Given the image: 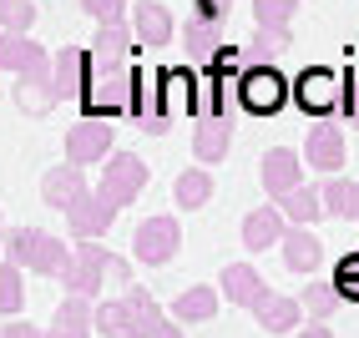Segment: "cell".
<instances>
[{"label": "cell", "mask_w": 359, "mask_h": 338, "mask_svg": "<svg viewBox=\"0 0 359 338\" xmlns=\"http://www.w3.org/2000/svg\"><path fill=\"white\" fill-rule=\"evenodd\" d=\"M223 45V20L218 15H187V26H182V51H187V61L193 66H203L212 51Z\"/></svg>", "instance_id": "obj_20"}, {"label": "cell", "mask_w": 359, "mask_h": 338, "mask_svg": "<svg viewBox=\"0 0 359 338\" xmlns=\"http://www.w3.org/2000/svg\"><path fill=\"white\" fill-rule=\"evenodd\" d=\"M91 328L102 338H182V323L167 318L157 308V298L147 288H137V283H127V293L116 303L91 308Z\"/></svg>", "instance_id": "obj_1"}, {"label": "cell", "mask_w": 359, "mask_h": 338, "mask_svg": "<svg viewBox=\"0 0 359 338\" xmlns=\"http://www.w3.org/2000/svg\"><path fill=\"white\" fill-rule=\"evenodd\" d=\"M263 293H269V283H263V273H253L248 262H228V268H223V298L228 303L253 308Z\"/></svg>", "instance_id": "obj_22"}, {"label": "cell", "mask_w": 359, "mask_h": 338, "mask_svg": "<svg viewBox=\"0 0 359 338\" xmlns=\"http://www.w3.org/2000/svg\"><path fill=\"white\" fill-rule=\"evenodd\" d=\"M111 147H116V132H111V122H102V116H86V122H76L66 132V162H76V167L107 162Z\"/></svg>", "instance_id": "obj_9"}, {"label": "cell", "mask_w": 359, "mask_h": 338, "mask_svg": "<svg viewBox=\"0 0 359 338\" xmlns=\"http://www.w3.org/2000/svg\"><path fill=\"white\" fill-rule=\"evenodd\" d=\"M253 318H258V328H269V333H294L299 323H304V308H299V298H283V293H263L253 308Z\"/></svg>", "instance_id": "obj_19"}, {"label": "cell", "mask_w": 359, "mask_h": 338, "mask_svg": "<svg viewBox=\"0 0 359 338\" xmlns=\"http://www.w3.org/2000/svg\"><path fill=\"white\" fill-rule=\"evenodd\" d=\"M212 313H218V288H187V293H177V303H172V318L177 323H208Z\"/></svg>", "instance_id": "obj_26"}, {"label": "cell", "mask_w": 359, "mask_h": 338, "mask_svg": "<svg viewBox=\"0 0 359 338\" xmlns=\"http://www.w3.org/2000/svg\"><path fill=\"white\" fill-rule=\"evenodd\" d=\"M6 253L11 262H20V273H41V278H61L71 268V248L56 232H36V227L6 232Z\"/></svg>", "instance_id": "obj_4"}, {"label": "cell", "mask_w": 359, "mask_h": 338, "mask_svg": "<svg viewBox=\"0 0 359 338\" xmlns=\"http://www.w3.org/2000/svg\"><path fill=\"white\" fill-rule=\"evenodd\" d=\"M319 202H324V217H359V182H349V177H334L329 172V182L319 187Z\"/></svg>", "instance_id": "obj_25"}, {"label": "cell", "mask_w": 359, "mask_h": 338, "mask_svg": "<svg viewBox=\"0 0 359 338\" xmlns=\"http://www.w3.org/2000/svg\"><path fill=\"white\" fill-rule=\"evenodd\" d=\"M233 147V111H203L193 122V157L203 167H218Z\"/></svg>", "instance_id": "obj_10"}, {"label": "cell", "mask_w": 359, "mask_h": 338, "mask_svg": "<svg viewBox=\"0 0 359 338\" xmlns=\"http://www.w3.org/2000/svg\"><path fill=\"white\" fill-rule=\"evenodd\" d=\"M258 177H263V192H269V197L278 202L289 187L304 182V162H299V152H289V147H273V152H263Z\"/></svg>", "instance_id": "obj_18"}, {"label": "cell", "mask_w": 359, "mask_h": 338, "mask_svg": "<svg viewBox=\"0 0 359 338\" xmlns=\"http://www.w3.org/2000/svg\"><path fill=\"white\" fill-rule=\"evenodd\" d=\"M142 86V71H132L127 61H91V76L81 91V111L111 122L116 111H132V96Z\"/></svg>", "instance_id": "obj_2"}, {"label": "cell", "mask_w": 359, "mask_h": 338, "mask_svg": "<svg viewBox=\"0 0 359 338\" xmlns=\"http://www.w3.org/2000/svg\"><path fill=\"white\" fill-rule=\"evenodd\" d=\"M26 308V283H20V262H0V313L15 318V313Z\"/></svg>", "instance_id": "obj_31"}, {"label": "cell", "mask_w": 359, "mask_h": 338, "mask_svg": "<svg viewBox=\"0 0 359 338\" xmlns=\"http://www.w3.org/2000/svg\"><path fill=\"white\" fill-rule=\"evenodd\" d=\"M238 106L253 111V116H278L283 101H289V81H283V71H273V61L263 66H238Z\"/></svg>", "instance_id": "obj_5"}, {"label": "cell", "mask_w": 359, "mask_h": 338, "mask_svg": "<svg viewBox=\"0 0 359 338\" xmlns=\"http://www.w3.org/2000/svg\"><path fill=\"white\" fill-rule=\"evenodd\" d=\"M0 71H15V81H26V76H51V56H46L31 36L0 31Z\"/></svg>", "instance_id": "obj_11"}, {"label": "cell", "mask_w": 359, "mask_h": 338, "mask_svg": "<svg viewBox=\"0 0 359 338\" xmlns=\"http://www.w3.org/2000/svg\"><path fill=\"white\" fill-rule=\"evenodd\" d=\"M299 338H334V333H329L324 318H314V323H299Z\"/></svg>", "instance_id": "obj_39"}, {"label": "cell", "mask_w": 359, "mask_h": 338, "mask_svg": "<svg viewBox=\"0 0 359 338\" xmlns=\"http://www.w3.org/2000/svg\"><path fill=\"white\" fill-rule=\"evenodd\" d=\"M15 106L26 116H51L61 106V96H56L51 76H26V81H15Z\"/></svg>", "instance_id": "obj_24"}, {"label": "cell", "mask_w": 359, "mask_h": 338, "mask_svg": "<svg viewBox=\"0 0 359 338\" xmlns=\"http://www.w3.org/2000/svg\"><path fill=\"white\" fill-rule=\"evenodd\" d=\"M172 197H177V207L182 212H193V207H203L208 197H212V172L198 162V167H187V172L172 182Z\"/></svg>", "instance_id": "obj_27"}, {"label": "cell", "mask_w": 359, "mask_h": 338, "mask_svg": "<svg viewBox=\"0 0 359 338\" xmlns=\"http://www.w3.org/2000/svg\"><path fill=\"white\" fill-rule=\"evenodd\" d=\"M283 45H289V36H273V31H258L248 45H243V66H263V61H273Z\"/></svg>", "instance_id": "obj_34"}, {"label": "cell", "mask_w": 359, "mask_h": 338, "mask_svg": "<svg viewBox=\"0 0 359 338\" xmlns=\"http://www.w3.org/2000/svg\"><path fill=\"white\" fill-rule=\"evenodd\" d=\"M283 227H289V217L278 212V202H273V207H253V212L243 217V248H248V253H263V248H278V237H283Z\"/></svg>", "instance_id": "obj_21"}, {"label": "cell", "mask_w": 359, "mask_h": 338, "mask_svg": "<svg viewBox=\"0 0 359 338\" xmlns=\"http://www.w3.org/2000/svg\"><path fill=\"white\" fill-rule=\"evenodd\" d=\"M278 248H283V262H289V273H319V262H324V243H319V232H309V223H294V227H283L278 237Z\"/></svg>", "instance_id": "obj_15"}, {"label": "cell", "mask_w": 359, "mask_h": 338, "mask_svg": "<svg viewBox=\"0 0 359 338\" xmlns=\"http://www.w3.org/2000/svg\"><path fill=\"white\" fill-rule=\"evenodd\" d=\"M116 212H122V207H111V202L102 197V192L91 187L86 197H81L76 207L66 212V223H71V237H76V243H91V237H107V232H111V223H116Z\"/></svg>", "instance_id": "obj_12"}, {"label": "cell", "mask_w": 359, "mask_h": 338, "mask_svg": "<svg viewBox=\"0 0 359 338\" xmlns=\"http://www.w3.org/2000/svg\"><path fill=\"white\" fill-rule=\"evenodd\" d=\"M289 96L309 116H334V111H339V76H334L329 66H309L304 76L289 86Z\"/></svg>", "instance_id": "obj_8"}, {"label": "cell", "mask_w": 359, "mask_h": 338, "mask_svg": "<svg viewBox=\"0 0 359 338\" xmlns=\"http://www.w3.org/2000/svg\"><path fill=\"white\" fill-rule=\"evenodd\" d=\"M278 212L283 217H289V223H319V217H324V202H319V187H289V192H283V197H278Z\"/></svg>", "instance_id": "obj_28"}, {"label": "cell", "mask_w": 359, "mask_h": 338, "mask_svg": "<svg viewBox=\"0 0 359 338\" xmlns=\"http://www.w3.org/2000/svg\"><path fill=\"white\" fill-rule=\"evenodd\" d=\"M177 248H182V227H177V217H167V212L147 217V223L132 232V253H137V262H147V268L172 262Z\"/></svg>", "instance_id": "obj_6"}, {"label": "cell", "mask_w": 359, "mask_h": 338, "mask_svg": "<svg viewBox=\"0 0 359 338\" xmlns=\"http://www.w3.org/2000/svg\"><path fill=\"white\" fill-rule=\"evenodd\" d=\"M127 51H132V26H127V20H107V26H97L91 61H127Z\"/></svg>", "instance_id": "obj_29"}, {"label": "cell", "mask_w": 359, "mask_h": 338, "mask_svg": "<svg viewBox=\"0 0 359 338\" xmlns=\"http://www.w3.org/2000/svg\"><path fill=\"white\" fill-rule=\"evenodd\" d=\"M147 162H142V157H132V152H111L107 162H102V197L111 202V207H127L132 197H137V192L142 187H147Z\"/></svg>", "instance_id": "obj_7"}, {"label": "cell", "mask_w": 359, "mask_h": 338, "mask_svg": "<svg viewBox=\"0 0 359 338\" xmlns=\"http://www.w3.org/2000/svg\"><path fill=\"white\" fill-rule=\"evenodd\" d=\"M81 10L91 15V20H97V26H107V20H122V0H81Z\"/></svg>", "instance_id": "obj_36"}, {"label": "cell", "mask_w": 359, "mask_h": 338, "mask_svg": "<svg viewBox=\"0 0 359 338\" xmlns=\"http://www.w3.org/2000/svg\"><path fill=\"white\" fill-rule=\"evenodd\" d=\"M329 283H334V293H339L344 303H359V253H344Z\"/></svg>", "instance_id": "obj_33"}, {"label": "cell", "mask_w": 359, "mask_h": 338, "mask_svg": "<svg viewBox=\"0 0 359 338\" xmlns=\"http://www.w3.org/2000/svg\"><path fill=\"white\" fill-rule=\"evenodd\" d=\"M36 26V6L31 0H0V31H20L26 36Z\"/></svg>", "instance_id": "obj_35"}, {"label": "cell", "mask_w": 359, "mask_h": 338, "mask_svg": "<svg viewBox=\"0 0 359 338\" xmlns=\"http://www.w3.org/2000/svg\"><path fill=\"white\" fill-rule=\"evenodd\" d=\"M86 76H91V51H81V45H61V56L51 61V86H56V96H61V101H81Z\"/></svg>", "instance_id": "obj_14"}, {"label": "cell", "mask_w": 359, "mask_h": 338, "mask_svg": "<svg viewBox=\"0 0 359 338\" xmlns=\"http://www.w3.org/2000/svg\"><path fill=\"white\" fill-rule=\"evenodd\" d=\"M102 278L132 283V262L107 253L97 237H91V243H81L76 253H71V268L61 273V283H66V293H76V298H97L102 293Z\"/></svg>", "instance_id": "obj_3"}, {"label": "cell", "mask_w": 359, "mask_h": 338, "mask_svg": "<svg viewBox=\"0 0 359 338\" xmlns=\"http://www.w3.org/2000/svg\"><path fill=\"white\" fill-rule=\"evenodd\" d=\"M299 10V0H253V15H258V31H273V36H289V20Z\"/></svg>", "instance_id": "obj_30"}, {"label": "cell", "mask_w": 359, "mask_h": 338, "mask_svg": "<svg viewBox=\"0 0 359 338\" xmlns=\"http://www.w3.org/2000/svg\"><path fill=\"white\" fill-rule=\"evenodd\" d=\"M304 162H314L319 172H339L344 167V127L334 116H319L314 122V132L304 141Z\"/></svg>", "instance_id": "obj_13"}, {"label": "cell", "mask_w": 359, "mask_h": 338, "mask_svg": "<svg viewBox=\"0 0 359 338\" xmlns=\"http://www.w3.org/2000/svg\"><path fill=\"white\" fill-rule=\"evenodd\" d=\"M228 6H233V0H193L198 15H218V20H228Z\"/></svg>", "instance_id": "obj_38"}, {"label": "cell", "mask_w": 359, "mask_h": 338, "mask_svg": "<svg viewBox=\"0 0 359 338\" xmlns=\"http://www.w3.org/2000/svg\"><path fill=\"white\" fill-rule=\"evenodd\" d=\"M0 338H46L36 323H26V318H11L6 328H0Z\"/></svg>", "instance_id": "obj_37"}, {"label": "cell", "mask_w": 359, "mask_h": 338, "mask_svg": "<svg viewBox=\"0 0 359 338\" xmlns=\"http://www.w3.org/2000/svg\"><path fill=\"white\" fill-rule=\"evenodd\" d=\"M354 127H359V122H354Z\"/></svg>", "instance_id": "obj_41"}, {"label": "cell", "mask_w": 359, "mask_h": 338, "mask_svg": "<svg viewBox=\"0 0 359 338\" xmlns=\"http://www.w3.org/2000/svg\"><path fill=\"white\" fill-rule=\"evenodd\" d=\"M127 26H132V41H142V45H167L172 31H177V20H172V10H167L162 0H137Z\"/></svg>", "instance_id": "obj_17"}, {"label": "cell", "mask_w": 359, "mask_h": 338, "mask_svg": "<svg viewBox=\"0 0 359 338\" xmlns=\"http://www.w3.org/2000/svg\"><path fill=\"white\" fill-rule=\"evenodd\" d=\"M46 338H91V298L66 293V303L56 308V318H51V328H46Z\"/></svg>", "instance_id": "obj_23"}, {"label": "cell", "mask_w": 359, "mask_h": 338, "mask_svg": "<svg viewBox=\"0 0 359 338\" xmlns=\"http://www.w3.org/2000/svg\"><path fill=\"white\" fill-rule=\"evenodd\" d=\"M299 308H304V313H314V318H329V313L339 308V293H334V283H329V278H314V283L304 288Z\"/></svg>", "instance_id": "obj_32"}, {"label": "cell", "mask_w": 359, "mask_h": 338, "mask_svg": "<svg viewBox=\"0 0 359 338\" xmlns=\"http://www.w3.org/2000/svg\"><path fill=\"white\" fill-rule=\"evenodd\" d=\"M86 177H81V167L76 162H66V167H51V172L41 177V197H46V207H56V212H71L81 197H86Z\"/></svg>", "instance_id": "obj_16"}, {"label": "cell", "mask_w": 359, "mask_h": 338, "mask_svg": "<svg viewBox=\"0 0 359 338\" xmlns=\"http://www.w3.org/2000/svg\"><path fill=\"white\" fill-rule=\"evenodd\" d=\"M0 237H6V223H0Z\"/></svg>", "instance_id": "obj_40"}]
</instances>
